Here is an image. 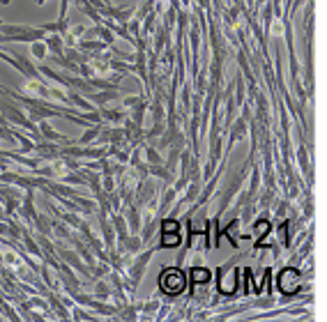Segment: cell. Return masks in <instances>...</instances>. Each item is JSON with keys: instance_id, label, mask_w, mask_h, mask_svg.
<instances>
[{"instance_id": "obj_2", "label": "cell", "mask_w": 327, "mask_h": 322, "mask_svg": "<svg viewBox=\"0 0 327 322\" xmlns=\"http://www.w3.org/2000/svg\"><path fill=\"white\" fill-rule=\"evenodd\" d=\"M279 288H281L283 295L300 293V288H302V276H300V272H295V269H283V272L279 274Z\"/></svg>"}, {"instance_id": "obj_3", "label": "cell", "mask_w": 327, "mask_h": 322, "mask_svg": "<svg viewBox=\"0 0 327 322\" xmlns=\"http://www.w3.org/2000/svg\"><path fill=\"white\" fill-rule=\"evenodd\" d=\"M235 281H237V278H235V272H233V274H226V278H219V293H222V295H233V293H235Z\"/></svg>"}, {"instance_id": "obj_5", "label": "cell", "mask_w": 327, "mask_h": 322, "mask_svg": "<svg viewBox=\"0 0 327 322\" xmlns=\"http://www.w3.org/2000/svg\"><path fill=\"white\" fill-rule=\"evenodd\" d=\"M192 278H194V283H207L210 281V269H203V267H194L192 269Z\"/></svg>"}, {"instance_id": "obj_6", "label": "cell", "mask_w": 327, "mask_h": 322, "mask_svg": "<svg viewBox=\"0 0 327 322\" xmlns=\"http://www.w3.org/2000/svg\"><path fill=\"white\" fill-rule=\"evenodd\" d=\"M161 233H180V221H175V219H164V221H161Z\"/></svg>"}, {"instance_id": "obj_4", "label": "cell", "mask_w": 327, "mask_h": 322, "mask_svg": "<svg viewBox=\"0 0 327 322\" xmlns=\"http://www.w3.org/2000/svg\"><path fill=\"white\" fill-rule=\"evenodd\" d=\"M180 244H182L180 233H161V242H159L161 248H173V246H180Z\"/></svg>"}, {"instance_id": "obj_8", "label": "cell", "mask_w": 327, "mask_h": 322, "mask_svg": "<svg viewBox=\"0 0 327 322\" xmlns=\"http://www.w3.org/2000/svg\"><path fill=\"white\" fill-rule=\"evenodd\" d=\"M12 0H0V5H10Z\"/></svg>"}, {"instance_id": "obj_1", "label": "cell", "mask_w": 327, "mask_h": 322, "mask_svg": "<svg viewBox=\"0 0 327 322\" xmlns=\"http://www.w3.org/2000/svg\"><path fill=\"white\" fill-rule=\"evenodd\" d=\"M159 288L166 295H182L187 288V276L177 267H166L159 276Z\"/></svg>"}, {"instance_id": "obj_9", "label": "cell", "mask_w": 327, "mask_h": 322, "mask_svg": "<svg viewBox=\"0 0 327 322\" xmlns=\"http://www.w3.org/2000/svg\"><path fill=\"white\" fill-rule=\"evenodd\" d=\"M0 25H3V21H0Z\"/></svg>"}, {"instance_id": "obj_7", "label": "cell", "mask_w": 327, "mask_h": 322, "mask_svg": "<svg viewBox=\"0 0 327 322\" xmlns=\"http://www.w3.org/2000/svg\"><path fill=\"white\" fill-rule=\"evenodd\" d=\"M42 129H44V136L46 138H53V140H62L60 134H56V131H51V127L46 122H42Z\"/></svg>"}]
</instances>
